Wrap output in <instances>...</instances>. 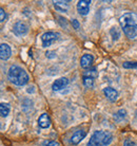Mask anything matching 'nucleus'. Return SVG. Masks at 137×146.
<instances>
[{
	"label": "nucleus",
	"instance_id": "nucleus-5",
	"mask_svg": "<svg viewBox=\"0 0 137 146\" xmlns=\"http://www.w3.org/2000/svg\"><path fill=\"white\" fill-rule=\"evenodd\" d=\"M13 32L17 36H24L25 34L29 32V26L22 21L16 22L13 27Z\"/></svg>",
	"mask_w": 137,
	"mask_h": 146
},
{
	"label": "nucleus",
	"instance_id": "nucleus-13",
	"mask_svg": "<svg viewBox=\"0 0 137 146\" xmlns=\"http://www.w3.org/2000/svg\"><path fill=\"white\" fill-rule=\"evenodd\" d=\"M123 33L126 36L130 39H136L137 38V27H130V28H124Z\"/></svg>",
	"mask_w": 137,
	"mask_h": 146
},
{
	"label": "nucleus",
	"instance_id": "nucleus-18",
	"mask_svg": "<svg viewBox=\"0 0 137 146\" xmlns=\"http://www.w3.org/2000/svg\"><path fill=\"white\" fill-rule=\"evenodd\" d=\"M83 85L87 88H92L94 86V78L89 76H83Z\"/></svg>",
	"mask_w": 137,
	"mask_h": 146
},
{
	"label": "nucleus",
	"instance_id": "nucleus-10",
	"mask_svg": "<svg viewBox=\"0 0 137 146\" xmlns=\"http://www.w3.org/2000/svg\"><path fill=\"white\" fill-rule=\"evenodd\" d=\"M87 135V132L84 130H77L75 133H73V135L71 137V143L73 145H77L82 141Z\"/></svg>",
	"mask_w": 137,
	"mask_h": 146
},
{
	"label": "nucleus",
	"instance_id": "nucleus-17",
	"mask_svg": "<svg viewBox=\"0 0 137 146\" xmlns=\"http://www.w3.org/2000/svg\"><path fill=\"white\" fill-rule=\"evenodd\" d=\"M110 34H111L112 39L114 40V41L118 40L119 37H120V35H121V33H120V30H119L118 28H116V27H113L112 29H111V31H110Z\"/></svg>",
	"mask_w": 137,
	"mask_h": 146
},
{
	"label": "nucleus",
	"instance_id": "nucleus-12",
	"mask_svg": "<svg viewBox=\"0 0 137 146\" xmlns=\"http://www.w3.org/2000/svg\"><path fill=\"white\" fill-rule=\"evenodd\" d=\"M93 60H94L93 55L84 54V55H82L81 58H80V66H81V68H83V69H88L89 67H91Z\"/></svg>",
	"mask_w": 137,
	"mask_h": 146
},
{
	"label": "nucleus",
	"instance_id": "nucleus-3",
	"mask_svg": "<svg viewBox=\"0 0 137 146\" xmlns=\"http://www.w3.org/2000/svg\"><path fill=\"white\" fill-rule=\"evenodd\" d=\"M119 23L123 29L124 28H130V27H137V14L129 12L124 13L120 16L119 18Z\"/></svg>",
	"mask_w": 137,
	"mask_h": 146
},
{
	"label": "nucleus",
	"instance_id": "nucleus-15",
	"mask_svg": "<svg viewBox=\"0 0 137 146\" xmlns=\"http://www.w3.org/2000/svg\"><path fill=\"white\" fill-rule=\"evenodd\" d=\"M10 110H11L10 104H7V103H1L0 104V113H1L2 117H7L10 113Z\"/></svg>",
	"mask_w": 137,
	"mask_h": 146
},
{
	"label": "nucleus",
	"instance_id": "nucleus-25",
	"mask_svg": "<svg viewBox=\"0 0 137 146\" xmlns=\"http://www.w3.org/2000/svg\"><path fill=\"white\" fill-rule=\"evenodd\" d=\"M44 144H45L47 146H60L59 145V143L56 142V141H47Z\"/></svg>",
	"mask_w": 137,
	"mask_h": 146
},
{
	"label": "nucleus",
	"instance_id": "nucleus-19",
	"mask_svg": "<svg viewBox=\"0 0 137 146\" xmlns=\"http://www.w3.org/2000/svg\"><path fill=\"white\" fill-rule=\"evenodd\" d=\"M83 76H89V77H92V78L95 80V78L98 76V73L96 72V69L93 68V69H90V70H88V71H86L84 74H83Z\"/></svg>",
	"mask_w": 137,
	"mask_h": 146
},
{
	"label": "nucleus",
	"instance_id": "nucleus-21",
	"mask_svg": "<svg viewBox=\"0 0 137 146\" xmlns=\"http://www.w3.org/2000/svg\"><path fill=\"white\" fill-rule=\"evenodd\" d=\"M45 56H47V58L53 59V58L56 57V52L55 51H47V53H45Z\"/></svg>",
	"mask_w": 137,
	"mask_h": 146
},
{
	"label": "nucleus",
	"instance_id": "nucleus-11",
	"mask_svg": "<svg viewBox=\"0 0 137 146\" xmlns=\"http://www.w3.org/2000/svg\"><path fill=\"white\" fill-rule=\"evenodd\" d=\"M38 125L40 128L45 129L51 126V117L47 113H42L38 119Z\"/></svg>",
	"mask_w": 137,
	"mask_h": 146
},
{
	"label": "nucleus",
	"instance_id": "nucleus-22",
	"mask_svg": "<svg viewBox=\"0 0 137 146\" xmlns=\"http://www.w3.org/2000/svg\"><path fill=\"white\" fill-rule=\"evenodd\" d=\"M5 18H7V14H5V12H4V10L1 7L0 9V21L3 22L4 20H5Z\"/></svg>",
	"mask_w": 137,
	"mask_h": 146
},
{
	"label": "nucleus",
	"instance_id": "nucleus-20",
	"mask_svg": "<svg viewBox=\"0 0 137 146\" xmlns=\"http://www.w3.org/2000/svg\"><path fill=\"white\" fill-rule=\"evenodd\" d=\"M123 67L126 69H137V62H126L123 64Z\"/></svg>",
	"mask_w": 137,
	"mask_h": 146
},
{
	"label": "nucleus",
	"instance_id": "nucleus-6",
	"mask_svg": "<svg viewBox=\"0 0 137 146\" xmlns=\"http://www.w3.org/2000/svg\"><path fill=\"white\" fill-rule=\"evenodd\" d=\"M90 4L91 1L89 0H80L77 3V11L80 15L82 16H86V15L89 14L90 12Z\"/></svg>",
	"mask_w": 137,
	"mask_h": 146
},
{
	"label": "nucleus",
	"instance_id": "nucleus-4",
	"mask_svg": "<svg viewBox=\"0 0 137 146\" xmlns=\"http://www.w3.org/2000/svg\"><path fill=\"white\" fill-rule=\"evenodd\" d=\"M58 38H59V33H57V32H53V31L45 32V33H43L41 35L42 47H44V48L50 47L51 44H54Z\"/></svg>",
	"mask_w": 137,
	"mask_h": 146
},
{
	"label": "nucleus",
	"instance_id": "nucleus-23",
	"mask_svg": "<svg viewBox=\"0 0 137 146\" xmlns=\"http://www.w3.org/2000/svg\"><path fill=\"white\" fill-rule=\"evenodd\" d=\"M123 146H135V142L131 139H126L123 143Z\"/></svg>",
	"mask_w": 137,
	"mask_h": 146
},
{
	"label": "nucleus",
	"instance_id": "nucleus-14",
	"mask_svg": "<svg viewBox=\"0 0 137 146\" xmlns=\"http://www.w3.org/2000/svg\"><path fill=\"white\" fill-rule=\"evenodd\" d=\"M54 7L56 9V11L58 12H68V5L67 2L65 1H54Z\"/></svg>",
	"mask_w": 137,
	"mask_h": 146
},
{
	"label": "nucleus",
	"instance_id": "nucleus-2",
	"mask_svg": "<svg viewBox=\"0 0 137 146\" xmlns=\"http://www.w3.org/2000/svg\"><path fill=\"white\" fill-rule=\"evenodd\" d=\"M113 141V135L109 131L97 130L91 137L88 146H108Z\"/></svg>",
	"mask_w": 137,
	"mask_h": 146
},
{
	"label": "nucleus",
	"instance_id": "nucleus-24",
	"mask_svg": "<svg viewBox=\"0 0 137 146\" xmlns=\"http://www.w3.org/2000/svg\"><path fill=\"white\" fill-rule=\"evenodd\" d=\"M72 26L75 30H78V29H79V27H80L79 21H78L77 19H73V20H72Z\"/></svg>",
	"mask_w": 137,
	"mask_h": 146
},
{
	"label": "nucleus",
	"instance_id": "nucleus-7",
	"mask_svg": "<svg viewBox=\"0 0 137 146\" xmlns=\"http://www.w3.org/2000/svg\"><path fill=\"white\" fill-rule=\"evenodd\" d=\"M68 85V80L67 77H60L56 80L52 85V90L53 91H60L62 89H65Z\"/></svg>",
	"mask_w": 137,
	"mask_h": 146
},
{
	"label": "nucleus",
	"instance_id": "nucleus-8",
	"mask_svg": "<svg viewBox=\"0 0 137 146\" xmlns=\"http://www.w3.org/2000/svg\"><path fill=\"white\" fill-rule=\"evenodd\" d=\"M12 55V49L7 44H1L0 46V57L2 60H7Z\"/></svg>",
	"mask_w": 137,
	"mask_h": 146
},
{
	"label": "nucleus",
	"instance_id": "nucleus-16",
	"mask_svg": "<svg viewBox=\"0 0 137 146\" xmlns=\"http://www.w3.org/2000/svg\"><path fill=\"white\" fill-rule=\"evenodd\" d=\"M126 110L120 109L114 114V119H115V121H117V122H121V121H123V119L126 117Z\"/></svg>",
	"mask_w": 137,
	"mask_h": 146
},
{
	"label": "nucleus",
	"instance_id": "nucleus-1",
	"mask_svg": "<svg viewBox=\"0 0 137 146\" xmlns=\"http://www.w3.org/2000/svg\"><path fill=\"white\" fill-rule=\"evenodd\" d=\"M7 77L16 86H24L28 84L30 80L28 73L21 67L16 66V65L10 67V69L7 71Z\"/></svg>",
	"mask_w": 137,
	"mask_h": 146
},
{
	"label": "nucleus",
	"instance_id": "nucleus-9",
	"mask_svg": "<svg viewBox=\"0 0 137 146\" xmlns=\"http://www.w3.org/2000/svg\"><path fill=\"white\" fill-rule=\"evenodd\" d=\"M103 93H105L107 99L110 102H115L116 100H117V98H118V92H117V90H115L112 87H105L103 89Z\"/></svg>",
	"mask_w": 137,
	"mask_h": 146
}]
</instances>
